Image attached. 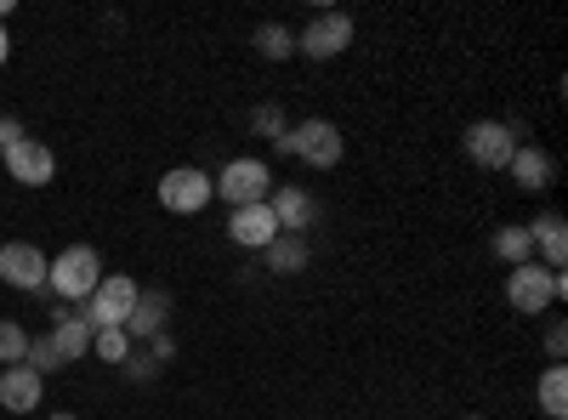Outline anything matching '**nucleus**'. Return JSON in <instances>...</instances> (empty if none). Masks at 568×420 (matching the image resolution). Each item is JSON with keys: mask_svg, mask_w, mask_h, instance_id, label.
<instances>
[{"mask_svg": "<svg viewBox=\"0 0 568 420\" xmlns=\"http://www.w3.org/2000/svg\"><path fill=\"white\" fill-rule=\"evenodd\" d=\"M136 296H142V285H136L131 273H103V285L80 301V313H74V318L85 324L91 336H98V330H125V318H131Z\"/></svg>", "mask_w": 568, "mask_h": 420, "instance_id": "nucleus-1", "label": "nucleus"}, {"mask_svg": "<svg viewBox=\"0 0 568 420\" xmlns=\"http://www.w3.org/2000/svg\"><path fill=\"white\" fill-rule=\"evenodd\" d=\"M103 285V256L91 245H69L52 256V273H45V296L58 301H85L91 290Z\"/></svg>", "mask_w": 568, "mask_h": 420, "instance_id": "nucleus-2", "label": "nucleus"}, {"mask_svg": "<svg viewBox=\"0 0 568 420\" xmlns=\"http://www.w3.org/2000/svg\"><path fill=\"white\" fill-rule=\"evenodd\" d=\"M562 296H568V278L540 267V262H524V267L506 273V301H511V313H524V318H540Z\"/></svg>", "mask_w": 568, "mask_h": 420, "instance_id": "nucleus-3", "label": "nucleus"}, {"mask_svg": "<svg viewBox=\"0 0 568 420\" xmlns=\"http://www.w3.org/2000/svg\"><path fill=\"white\" fill-rule=\"evenodd\" d=\"M342 125L336 120H302V125H291V136L278 143V154H296L302 165H313V171H336L342 165Z\"/></svg>", "mask_w": 568, "mask_h": 420, "instance_id": "nucleus-4", "label": "nucleus"}, {"mask_svg": "<svg viewBox=\"0 0 568 420\" xmlns=\"http://www.w3.org/2000/svg\"><path fill=\"white\" fill-rule=\"evenodd\" d=\"M216 182V199L222 205H233V211H240V205H267V194H273V171L262 165V160H227L222 165V176H211Z\"/></svg>", "mask_w": 568, "mask_h": 420, "instance_id": "nucleus-5", "label": "nucleus"}, {"mask_svg": "<svg viewBox=\"0 0 568 420\" xmlns=\"http://www.w3.org/2000/svg\"><path fill=\"white\" fill-rule=\"evenodd\" d=\"M211 199H216V182L200 165H176V171L160 176V205L176 211V216H200Z\"/></svg>", "mask_w": 568, "mask_h": 420, "instance_id": "nucleus-6", "label": "nucleus"}, {"mask_svg": "<svg viewBox=\"0 0 568 420\" xmlns=\"http://www.w3.org/2000/svg\"><path fill=\"white\" fill-rule=\"evenodd\" d=\"M517 154V131L506 120H471L466 125V160L478 171H506Z\"/></svg>", "mask_w": 568, "mask_h": 420, "instance_id": "nucleus-7", "label": "nucleus"}, {"mask_svg": "<svg viewBox=\"0 0 568 420\" xmlns=\"http://www.w3.org/2000/svg\"><path fill=\"white\" fill-rule=\"evenodd\" d=\"M353 45V18L347 12H318L302 34H296V52L307 63H329V58H342Z\"/></svg>", "mask_w": 568, "mask_h": 420, "instance_id": "nucleus-8", "label": "nucleus"}, {"mask_svg": "<svg viewBox=\"0 0 568 420\" xmlns=\"http://www.w3.org/2000/svg\"><path fill=\"white\" fill-rule=\"evenodd\" d=\"M45 273H52V256H40L29 239L0 245V285H12V290H29V296H40V290H45Z\"/></svg>", "mask_w": 568, "mask_h": 420, "instance_id": "nucleus-9", "label": "nucleus"}, {"mask_svg": "<svg viewBox=\"0 0 568 420\" xmlns=\"http://www.w3.org/2000/svg\"><path fill=\"white\" fill-rule=\"evenodd\" d=\"M267 211L278 222V233H296V239H307V227L318 216V199L307 188H296V182H278V188L267 194Z\"/></svg>", "mask_w": 568, "mask_h": 420, "instance_id": "nucleus-10", "label": "nucleus"}, {"mask_svg": "<svg viewBox=\"0 0 568 420\" xmlns=\"http://www.w3.org/2000/svg\"><path fill=\"white\" fill-rule=\"evenodd\" d=\"M0 165H7V176L23 182V188H45V182L58 176V154L45 143H34V136H23L12 154H0Z\"/></svg>", "mask_w": 568, "mask_h": 420, "instance_id": "nucleus-11", "label": "nucleus"}, {"mask_svg": "<svg viewBox=\"0 0 568 420\" xmlns=\"http://www.w3.org/2000/svg\"><path fill=\"white\" fill-rule=\"evenodd\" d=\"M227 239L240 245V250H267L278 239V222H273L267 205H240V211L227 216Z\"/></svg>", "mask_w": 568, "mask_h": 420, "instance_id": "nucleus-12", "label": "nucleus"}, {"mask_svg": "<svg viewBox=\"0 0 568 420\" xmlns=\"http://www.w3.org/2000/svg\"><path fill=\"white\" fill-rule=\"evenodd\" d=\"M45 398V381L34 376L29 363H7L0 369V409H12V414H34Z\"/></svg>", "mask_w": 568, "mask_h": 420, "instance_id": "nucleus-13", "label": "nucleus"}, {"mask_svg": "<svg viewBox=\"0 0 568 420\" xmlns=\"http://www.w3.org/2000/svg\"><path fill=\"white\" fill-rule=\"evenodd\" d=\"M511 182H517V188H524V194H540V188H551V182H557V160L540 148V143H517V154H511Z\"/></svg>", "mask_w": 568, "mask_h": 420, "instance_id": "nucleus-14", "label": "nucleus"}, {"mask_svg": "<svg viewBox=\"0 0 568 420\" xmlns=\"http://www.w3.org/2000/svg\"><path fill=\"white\" fill-rule=\"evenodd\" d=\"M165 330H171V296L165 290H142L136 307H131V318H125V336L131 341H154Z\"/></svg>", "mask_w": 568, "mask_h": 420, "instance_id": "nucleus-15", "label": "nucleus"}, {"mask_svg": "<svg viewBox=\"0 0 568 420\" xmlns=\"http://www.w3.org/2000/svg\"><path fill=\"white\" fill-rule=\"evenodd\" d=\"M529 239L540 245V267H551V273H562V262H568V222L557 216V211H546V216H535L529 222Z\"/></svg>", "mask_w": 568, "mask_h": 420, "instance_id": "nucleus-16", "label": "nucleus"}, {"mask_svg": "<svg viewBox=\"0 0 568 420\" xmlns=\"http://www.w3.org/2000/svg\"><path fill=\"white\" fill-rule=\"evenodd\" d=\"M52 347H58V358H63V369L69 363H80L85 352H91V330L69 313V307H52Z\"/></svg>", "mask_w": 568, "mask_h": 420, "instance_id": "nucleus-17", "label": "nucleus"}, {"mask_svg": "<svg viewBox=\"0 0 568 420\" xmlns=\"http://www.w3.org/2000/svg\"><path fill=\"white\" fill-rule=\"evenodd\" d=\"M489 250L506 262V267H524V262H535V239H529V222H506L495 239H489Z\"/></svg>", "mask_w": 568, "mask_h": 420, "instance_id": "nucleus-18", "label": "nucleus"}, {"mask_svg": "<svg viewBox=\"0 0 568 420\" xmlns=\"http://www.w3.org/2000/svg\"><path fill=\"white\" fill-rule=\"evenodd\" d=\"M535 398H540V414H546V420H562V414H568V369H562V363H551L546 376H540Z\"/></svg>", "mask_w": 568, "mask_h": 420, "instance_id": "nucleus-19", "label": "nucleus"}, {"mask_svg": "<svg viewBox=\"0 0 568 420\" xmlns=\"http://www.w3.org/2000/svg\"><path fill=\"white\" fill-rule=\"evenodd\" d=\"M262 256H267V273H302V267H307V239H296V233H278Z\"/></svg>", "mask_w": 568, "mask_h": 420, "instance_id": "nucleus-20", "label": "nucleus"}, {"mask_svg": "<svg viewBox=\"0 0 568 420\" xmlns=\"http://www.w3.org/2000/svg\"><path fill=\"white\" fill-rule=\"evenodd\" d=\"M256 52H262L267 63H284V58H296V34L284 29V23H262V29H256Z\"/></svg>", "mask_w": 568, "mask_h": 420, "instance_id": "nucleus-21", "label": "nucleus"}, {"mask_svg": "<svg viewBox=\"0 0 568 420\" xmlns=\"http://www.w3.org/2000/svg\"><path fill=\"white\" fill-rule=\"evenodd\" d=\"M29 358V330L18 318H0V363H23Z\"/></svg>", "mask_w": 568, "mask_h": 420, "instance_id": "nucleus-22", "label": "nucleus"}, {"mask_svg": "<svg viewBox=\"0 0 568 420\" xmlns=\"http://www.w3.org/2000/svg\"><path fill=\"white\" fill-rule=\"evenodd\" d=\"M29 369H34V376L45 381V376H58V369H63V358H58V347H52V336H29V358H23Z\"/></svg>", "mask_w": 568, "mask_h": 420, "instance_id": "nucleus-23", "label": "nucleus"}, {"mask_svg": "<svg viewBox=\"0 0 568 420\" xmlns=\"http://www.w3.org/2000/svg\"><path fill=\"white\" fill-rule=\"evenodd\" d=\"M251 125H256V136H267L273 148L284 143V136H291V120H284V109H278V103H262V109L251 114Z\"/></svg>", "mask_w": 568, "mask_h": 420, "instance_id": "nucleus-24", "label": "nucleus"}, {"mask_svg": "<svg viewBox=\"0 0 568 420\" xmlns=\"http://www.w3.org/2000/svg\"><path fill=\"white\" fill-rule=\"evenodd\" d=\"M154 376H160V358H154L149 347H131V352H125V381H136V387H149Z\"/></svg>", "mask_w": 568, "mask_h": 420, "instance_id": "nucleus-25", "label": "nucleus"}, {"mask_svg": "<svg viewBox=\"0 0 568 420\" xmlns=\"http://www.w3.org/2000/svg\"><path fill=\"white\" fill-rule=\"evenodd\" d=\"M91 352H98L103 363H125L131 336H125V330H98V336H91Z\"/></svg>", "mask_w": 568, "mask_h": 420, "instance_id": "nucleus-26", "label": "nucleus"}, {"mask_svg": "<svg viewBox=\"0 0 568 420\" xmlns=\"http://www.w3.org/2000/svg\"><path fill=\"white\" fill-rule=\"evenodd\" d=\"M18 143H23V125H18L12 114H0V154H12Z\"/></svg>", "mask_w": 568, "mask_h": 420, "instance_id": "nucleus-27", "label": "nucleus"}, {"mask_svg": "<svg viewBox=\"0 0 568 420\" xmlns=\"http://www.w3.org/2000/svg\"><path fill=\"white\" fill-rule=\"evenodd\" d=\"M562 352H568V330H562V324H551V330H546V358L562 363Z\"/></svg>", "mask_w": 568, "mask_h": 420, "instance_id": "nucleus-28", "label": "nucleus"}, {"mask_svg": "<svg viewBox=\"0 0 568 420\" xmlns=\"http://www.w3.org/2000/svg\"><path fill=\"white\" fill-rule=\"evenodd\" d=\"M7 58H12V34H7V29H0V63H7Z\"/></svg>", "mask_w": 568, "mask_h": 420, "instance_id": "nucleus-29", "label": "nucleus"}, {"mask_svg": "<svg viewBox=\"0 0 568 420\" xmlns=\"http://www.w3.org/2000/svg\"><path fill=\"white\" fill-rule=\"evenodd\" d=\"M52 420H74V414H63V409H58V414H52Z\"/></svg>", "mask_w": 568, "mask_h": 420, "instance_id": "nucleus-30", "label": "nucleus"}, {"mask_svg": "<svg viewBox=\"0 0 568 420\" xmlns=\"http://www.w3.org/2000/svg\"><path fill=\"white\" fill-rule=\"evenodd\" d=\"M466 420H489V414H466Z\"/></svg>", "mask_w": 568, "mask_h": 420, "instance_id": "nucleus-31", "label": "nucleus"}]
</instances>
